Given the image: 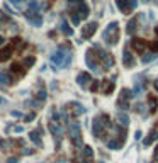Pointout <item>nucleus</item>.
<instances>
[{
    "mask_svg": "<svg viewBox=\"0 0 158 163\" xmlns=\"http://www.w3.org/2000/svg\"><path fill=\"white\" fill-rule=\"evenodd\" d=\"M72 58H73V53H72V46L68 43H63L58 46V49L51 54L49 61L53 65H56L58 68H68L70 63H72Z\"/></svg>",
    "mask_w": 158,
    "mask_h": 163,
    "instance_id": "1",
    "label": "nucleus"
},
{
    "mask_svg": "<svg viewBox=\"0 0 158 163\" xmlns=\"http://www.w3.org/2000/svg\"><path fill=\"white\" fill-rule=\"evenodd\" d=\"M111 128H112V122L107 114H99L92 121V134L97 139H101L102 136H107V129H111Z\"/></svg>",
    "mask_w": 158,
    "mask_h": 163,
    "instance_id": "2",
    "label": "nucleus"
},
{
    "mask_svg": "<svg viewBox=\"0 0 158 163\" xmlns=\"http://www.w3.org/2000/svg\"><path fill=\"white\" fill-rule=\"evenodd\" d=\"M102 41L106 46H116L119 41V22H116V20H112V22L104 29L102 32Z\"/></svg>",
    "mask_w": 158,
    "mask_h": 163,
    "instance_id": "3",
    "label": "nucleus"
},
{
    "mask_svg": "<svg viewBox=\"0 0 158 163\" xmlns=\"http://www.w3.org/2000/svg\"><path fill=\"white\" fill-rule=\"evenodd\" d=\"M92 49L95 51V54H97V60H99V63H101V66H104V70H109L114 66V58H112V54L109 51L102 49L99 44H94Z\"/></svg>",
    "mask_w": 158,
    "mask_h": 163,
    "instance_id": "4",
    "label": "nucleus"
},
{
    "mask_svg": "<svg viewBox=\"0 0 158 163\" xmlns=\"http://www.w3.org/2000/svg\"><path fill=\"white\" fill-rule=\"evenodd\" d=\"M68 136L72 139L73 146H77L78 149L84 148V141H82V129H80V122L73 121V122L68 124Z\"/></svg>",
    "mask_w": 158,
    "mask_h": 163,
    "instance_id": "5",
    "label": "nucleus"
},
{
    "mask_svg": "<svg viewBox=\"0 0 158 163\" xmlns=\"http://www.w3.org/2000/svg\"><path fill=\"white\" fill-rule=\"evenodd\" d=\"M24 43H22V39H19V37H15V39H12L9 46H5L3 49H0V63H3V61H7L9 58L14 54L15 51V48H22Z\"/></svg>",
    "mask_w": 158,
    "mask_h": 163,
    "instance_id": "6",
    "label": "nucleus"
},
{
    "mask_svg": "<svg viewBox=\"0 0 158 163\" xmlns=\"http://www.w3.org/2000/svg\"><path fill=\"white\" fill-rule=\"evenodd\" d=\"M85 61H87L89 68L92 70L94 73H101V72H102V66H101V63H99L97 54H95L94 49H89V51H87V54H85Z\"/></svg>",
    "mask_w": 158,
    "mask_h": 163,
    "instance_id": "7",
    "label": "nucleus"
},
{
    "mask_svg": "<svg viewBox=\"0 0 158 163\" xmlns=\"http://www.w3.org/2000/svg\"><path fill=\"white\" fill-rule=\"evenodd\" d=\"M48 129H49V133L53 134V138H55L56 149H60V139H61V136H63V128H61V124L55 122V121H49V122H48Z\"/></svg>",
    "mask_w": 158,
    "mask_h": 163,
    "instance_id": "8",
    "label": "nucleus"
},
{
    "mask_svg": "<svg viewBox=\"0 0 158 163\" xmlns=\"http://www.w3.org/2000/svg\"><path fill=\"white\" fill-rule=\"evenodd\" d=\"M133 97V92L129 89H123L121 90V95H119V99H117V107L121 109L123 112H126L128 109H129V100Z\"/></svg>",
    "mask_w": 158,
    "mask_h": 163,
    "instance_id": "9",
    "label": "nucleus"
},
{
    "mask_svg": "<svg viewBox=\"0 0 158 163\" xmlns=\"http://www.w3.org/2000/svg\"><path fill=\"white\" fill-rule=\"evenodd\" d=\"M116 5L123 14H131L138 7V0H116Z\"/></svg>",
    "mask_w": 158,
    "mask_h": 163,
    "instance_id": "10",
    "label": "nucleus"
},
{
    "mask_svg": "<svg viewBox=\"0 0 158 163\" xmlns=\"http://www.w3.org/2000/svg\"><path fill=\"white\" fill-rule=\"evenodd\" d=\"M70 10H72V12H75V14H77L80 19H87V17H89V12H90L89 5H87L85 2H84V3H80V5L70 7Z\"/></svg>",
    "mask_w": 158,
    "mask_h": 163,
    "instance_id": "11",
    "label": "nucleus"
},
{
    "mask_svg": "<svg viewBox=\"0 0 158 163\" xmlns=\"http://www.w3.org/2000/svg\"><path fill=\"white\" fill-rule=\"evenodd\" d=\"M95 31H97V22L92 20V22L85 24V27L82 29V37H84V39H90V37L95 34Z\"/></svg>",
    "mask_w": 158,
    "mask_h": 163,
    "instance_id": "12",
    "label": "nucleus"
},
{
    "mask_svg": "<svg viewBox=\"0 0 158 163\" xmlns=\"http://www.w3.org/2000/svg\"><path fill=\"white\" fill-rule=\"evenodd\" d=\"M24 17L29 20V24L34 27H41V24H43V17H41V14H31L29 10L24 12Z\"/></svg>",
    "mask_w": 158,
    "mask_h": 163,
    "instance_id": "13",
    "label": "nucleus"
},
{
    "mask_svg": "<svg viewBox=\"0 0 158 163\" xmlns=\"http://www.w3.org/2000/svg\"><path fill=\"white\" fill-rule=\"evenodd\" d=\"M123 63H124L126 68H134L136 66V60L129 53V48H124V51H123Z\"/></svg>",
    "mask_w": 158,
    "mask_h": 163,
    "instance_id": "14",
    "label": "nucleus"
},
{
    "mask_svg": "<svg viewBox=\"0 0 158 163\" xmlns=\"http://www.w3.org/2000/svg\"><path fill=\"white\" fill-rule=\"evenodd\" d=\"M148 44L144 39H139V37H136V39H133L131 41V49L133 51H136V53H144V49L148 48Z\"/></svg>",
    "mask_w": 158,
    "mask_h": 163,
    "instance_id": "15",
    "label": "nucleus"
},
{
    "mask_svg": "<svg viewBox=\"0 0 158 163\" xmlns=\"http://www.w3.org/2000/svg\"><path fill=\"white\" fill-rule=\"evenodd\" d=\"M89 82H92V78H90V73H87V72H80V73L77 75V83L82 87V89H87Z\"/></svg>",
    "mask_w": 158,
    "mask_h": 163,
    "instance_id": "16",
    "label": "nucleus"
},
{
    "mask_svg": "<svg viewBox=\"0 0 158 163\" xmlns=\"http://www.w3.org/2000/svg\"><path fill=\"white\" fill-rule=\"evenodd\" d=\"M68 107H72L70 111H72V114L77 117V116H82L85 112V107L82 106V104H78V102H70V104H66Z\"/></svg>",
    "mask_w": 158,
    "mask_h": 163,
    "instance_id": "17",
    "label": "nucleus"
},
{
    "mask_svg": "<svg viewBox=\"0 0 158 163\" xmlns=\"http://www.w3.org/2000/svg\"><path fill=\"white\" fill-rule=\"evenodd\" d=\"M138 22H139V17H138V15H136V17H133V19L129 20V22H128L126 32H128L129 36H133L136 31H138Z\"/></svg>",
    "mask_w": 158,
    "mask_h": 163,
    "instance_id": "18",
    "label": "nucleus"
},
{
    "mask_svg": "<svg viewBox=\"0 0 158 163\" xmlns=\"http://www.w3.org/2000/svg\"><path fill=\"white\" fill-rule=\"evenodd\" d=\"M124 146V141L117 139V138H112V139H107V148L109 149H121Z\"/></svg>",
    "mask_w": 158,
    "mask_h": 163,
    "instance_id": "19",
    "label": "nucleus"
},
{
    "mask_svg": "<svg viewBox=\"0 0 158 163\" xmlns=\"http://www.w3.org/2000/svg\"><path fill=\"white\" fill-rule=\"evenodd\" d=\"M60 31L63 32L65 36H72L73 34V29L68 26V22H66L65 17H61V20H60Z\"/></svg>",
    "mask_w": 158,
    "mask_h": 163,
    "instance_id": "20",
    "label": "nucleus"
},
{
    "mask_svg": "<svg viewBox=\"0 0 158 163\" xmlns=\"http://www.w3.org/2000/svg\"><path fill=\"white\" fill-rule=\"evenodd\" d=\"M116 119H117L119 126H123V128H126L128 124H129V117H128V114H126V112H123V111H119V112H117Z\"/></svg>",
    "mask_w": 158,
    "mask_h": 163,
    "instance_id": "21",
    "label": "nucleus"
},
{
    "mask_svg": "<svg viewBox=\"0 0 158 163\" xmlns=\"http://www.w3.org/2000/svg\"><path fill=\"white\" fill-rule=\"evenodd\" d=\"M29 138H31L32 143L37 144V148H43V141H41V131H31V133H29Z\"/></svg>",
    "mask_w": 158,
    "mask_h": 163,
    "instance_id": "22",
    "label": "nucleus"
},
{
    "mask_svg": "<svg viewBox=\"0 0 158 163\" xmlns=\"http://www.w3.org/2000/svg\"><path fill=\"white\" fill-rule=\"evenodd\" d=\"M114 80H116V77H112L111 80L102 82V90H104V94H107V95H109L111 92L114 90Z\"/></svg>",
    "mask_w": 158,
    "mask_h": 163,
    "instance_id": "23",
    "label": "nucleus"
},
{
    "mask_svg": "<svg viewBox=\"0 0 158 163\" xmlns=\"http://www.w3.org/2000/svg\"><path fill=\"white\" fill-rule=\"evenodd\" d=\"M156 139H158V129H151V131H150V134H148V138H144L143 144L144 146H150L153 141H156Z\"/></svg>",
    "mask_w": 158,
    "mask_h": 163,
    "instance_id": "24",
    "label": "nucleus"
},
{
    "mask_svg": "<svg viewBox=\"0 0 158 163\" xmlns=\"http://www.w3.org/2000/svg\"><path fill=\"white\" fill-rule=\"evenodd\" d=\"M10 83H14L12 82V77L7 72H0V87H3V85H10Z\"/></svg>",
    "mask_w": 158,
    "mask_h": 163,
    "instance_id": "25",
    "label": "nucleus"
},
{
    "mask_svg": "<svg viewBox=\"0 0 158 163\" xmlns=\"http://www.w3.org/2000/svg\"><path fill=\"white\" fill-rule=\"evenodd\" d=\"M80 153L84 155L85 158H89V160L94 158V148L92 146H84V148H80Z\"/></svg>",
    "mask_w": 158,
    "mask_h": 163,
    "instance_id": "26",
    "label": "nucleus"
},
{
    "mask_svg": "<svg viewBox=\"0 0 158 163\" xmlns=\"http://www.w3.org/2000/svg\"><path fill=\"white\" fill-rule=\"evenodd\" d=\"M148 104H150V111L155 112L158 107V97L156 95H148Z\"/></svg>",
    "mask_w": 158,
    "mask_h": 163,
    "instance_id": "27",
    "label": "nucleus"
},
{
    "mask_svg": "<svg viewBox=\"0 0 158 163\" xmlns=\"http://www.w3.org/2000/svg\"><path fill=\"white\" fill-rule=\"evenodd\" d=\"M39 9H41V5H39V2L37 0H31V3H29V12L31 14H39Z\"/></svg>",
    "mask_w": 158,
    "mask_h": 163,
    "instance_id": "28",
    "label": "nucleus"
},
{
    "mask_svg": "<svg viewBox=\"0 0 158 163\" xmlns=\"http://www.w3.org/2000/svg\"><path fill=\"white\" fill-rule=\"evenodd\" d=\"M143 83H139V82H136L134 83V87H133V97H139V95H141V92H143Z\"/></svg>",
    "mask_w": 158,
    "mask_h": 163,
    "instance_id": "29",
    "label": "nucleus"
},
{
    "mask_svg": "<svg viewBox=\"0 0 158 163\" xmlns=\"http://www.w3.org/2000/svg\"><path fill=\"white\" fill-rule=\"evenodd\" d=\"M10 72L12 73H17V75H24V65L22 63H14L10 66Z\"/></svg>",
    "mask_w": 158,
    "mask_h": 163,
    "instance_id": "30",
    "label": "nucleus"
},
{
    "mask_svg": "<svg viewBox=\"0 0 158 163\" xmlns=\"http://www.w3.org/2000/svg\"><path fill=\"white\" fill-rule=\"evenodd\" d=\"M156 56H158V53H151V51H150V53L141 56V61H143V63H150V61H153Z\"/></svg>",
    "mask_w": 158,
    "mask_h": 163,
    "instance_id": "31",
    "label": "nucleus"
},
{
    "mask_svg": "<svg viewBox=\"0 0 158 163\" xmlns=\"http://www.w3.org/2000/svg\"><path fill=\"white\" fill-rule=\"evenodd\" d=\"M46 95H48V92L44 90V89H41L36 94V100H37V102H43V100H46Z\"/></svg>",
    "mask_w": 158,
    "mask_h": 163,
    "instance_id": "32",
    "label": "nucleus"
},
{
    "mask_svg": "<svg viewBox=\"0 0 158 163\" xmlns=\"http://www.w3.org/2000/svg\"><path fill=\"white\" fill-rule=\"evenodd\" d=\"M34 61H36V58H34V56L24 58V60H22V65H24V68H29V66H32V65H34Z\"/></svg>",
    "mask_w": 158,
    "mask_h": 163,
    "instance_id": "33",
    "label": "nucleus"
},
{
    "mask_svg": "<svg viewBox=\"0 0 158 163\" xmlns=\"http://www.w3.org/2000/svg\"><path fill=\"white\" fill-rule=\"evenodd\" d=\"M70 17H72V22L75 24V26H78V24H80V17H78V15L77 14H75V12H72V10H70Z\"/></svg>",
    "mask_w": 158,
    "mask_h": 163,
    "instance_id": "34",
    "label": "nucleus"
},
{
    "mask_svg": "<svg viewBox=\"0 0 158 163\" xmlns=\"http://www.w3.org/2000/svg\"><path fill=\"white\" fill-rule=\"evenodd\" d=\"M148 48L151 49V53H158V39L156 41H151V43L148 44Z\"/></svg>",
    "mask_w": 158,
    "mask_h": 163,
    "instance_id": "35",
    "label": "nucleus"
},
{
    "mask_svg": "<svg viewBox=\"0 0 158 163\" xmlns=\"http://www.w3.org/2000/svg\"><path fill=\"white\" fill-rule=\"evenodd\" d=\"M85 0H66V3H68V7H75V5H80V3H84Z\"/></svg>",
    "mask_w": 158,
    "mask_h": 163,
    "instance_id": "36",
    "label": "nucleus"
},
{
    "mask_svg": "<svg viewBox=\"0 0 158 163\" xmlns=\"http://www.w3.org/2000/svg\"><path fill=\"white\" fill-rule=\"evenodd\" d=\"M99 87H101V82H99V80H92L90 90H92V92H97V90H99Z\"/></svg>",
    "mask_w": 158,
    "mask_h": 163,
    "instance_id": "37",
    "label": "nucleus"
},
{
    "mask_svg": "<svg viewBox=\"0 0 158 163\" xmlns=\"http://www.w3.org/2000/svg\"><path fill=\"white\" fill-rule=\"evenodd\" d=\"M36 117V112H31V114H27L26 117H24V121H26V122H29V121H32Z\"/></svg>",
    "mask_w": 158,
    "mask_h": 163,
    "instance_id": "38",
    "label": "nucleus"
},
{
    "mask_svg": "<svg viewBox=\"0 0 158 163\" xmlns=\"http://www.w3.org/2000/svg\"><path fill=\"white\" fill-rule=\"evenodd\" d=\"M0 22H9V17L5 14H2V10H0Z\"/></svg>",
    "mask_w": 158,
    "mask_h": 163,
    "instance_id": "39",
    "label": "nucleus"
},
{
    "mask_svg": "<svg viewBox=\"0 0 158 163\" xmlns=\"http://www.w3.org/2000/svg\"><path fill=\"white\" fill-rule=\"evenodd\" d=\"M3 10H5V12H9V14L12 15V14H14V10H12L10 9V7H9V3H5V5H3Z\"/></svg>",
    "mask_w": 158,
    "mask_h": 163,
    "instance_id": "40",
    "label": "nucleus"
},
{
    "mask_svg": "<svg viewBox=\"0 0 158 163\" xmlns=\"http://www.w3.org/2000/svg\"><path fill=\"white\" fill-rule=\"evenodd\" d=\"M134 111H136V112H143V104H136V106H134Z\"/></svg>",
    "mask_w": 158,
    "mask_h": 163,
    "instance_id": "41",
    "label": "nucleus"
},
{
    "mask_svg": "<svg viewBox=\"0 0 158 163\" xmlns=\"http://www.w3.org/2000/svg\"><path fill=\"white\" fill-rule=\"evenodd\" d=\"M34 153V149H31V148H24V151H22V155H32Z\"/></svg>",
    "mask_w": 158,
    "mask_h": 163,
    "instance_id": "42",
    "label": "nucleus"
},
{
    "mask_svg": "<svg viewBox=\"0 0 158 163\" xmlns=\"http://www.w3.org/2000/svg\"><path fill=\"white\" fill-rule=\"evenodd\" d=\"M19 161V158L17 156H10L9 160H7V163H17Z\"/></svg>",
    "mask_w": 158,
    "mask_h": 163,
    "instance_id": "43",
    "label": "nucleus"
},
{
    "mask_svg": "<svg viewBox=\"0 0 158 163\" xmlns=\"http://www.w3.org/2000/svg\"><path fill=\"white\" fill-rule=\"evenodd\" d=\"M153 161H158V146H156V148H155V153H153Z\"/></svg>",
    "mask_w": 158,
    "mask_h": 163,
    "instance_id": "44",
    "label": "nucleus"
},
{
    "mask_svg": "<svg viewBox=\"0 0 158 163\" xmlns=\"http://www.w3.org/2000/svg\"><path fill=\"white\" fill-rule=\"evenodd\" d=\"M14 131H15V133H22V131H24V128H22V126H15V128H14Z\"/></svg>",
    "mask_w": 158,
    "mask_h": 163,
    "instance_id": "45",
    "label": "nucleus"
},
{
    "mask_svg": "<svg viewBox=\"0 0 158 163\" xmlns=\"http://www.w3.org/2000/svg\"><path fill=\"white\" fill-rule=\"evenodd\" d=\"M139 138H141V131H136L134 133V139H139Z\"/></svg>",
    "mask_w": 158,
    "mask_h": 163,
    "instance_id": "46",
    "label": "nucleus"
},
{
    "mask_svg": "<svg viewBox=\"0 0 158 163\" xmlns=\"http://www.w3.org/2000/svg\"><path fill=\"white\" fill-rule=\"evenodd\" d=\"M10 2H12V3H14V5H19V3H20V2H22V0H10Z\"/></svg>",
    "mask_w": 158,
    "mask_h": 163,
    "instance_id": "47",
    "label": "nucleus"
},
{
    "mask_svg": "<svg viewBox=\"0 0 158 163\" xmlns=\"http://www.w3.org/2000/svg\"><path fill=\"white\" fill-rule=\"evenodd\" d=\"M3 104H7V100L3 99V97H0V106H3Z\"/></svg>",
    "mask_w": 158,
    "mask_h": 163,
    "instance_id": "48",
    "label": "nucleus"
},
{
    "mask_svg": "<svg viewBox=\"0 0 158 163\" xmlns=\"http://www.w3.org/2000/svg\"><path fill=\"white\" fill-rule=\"evenodd\" d=\"M153 87H155V89L158 90V78H156V80H155V82H153Z\"/></svg>",
    "mask_w": 158,
    "mask_h": 163,
    "instance_id": "49",
    "label": "nucleus"
},
{
    "mask_svg": "<svg viewBox=\"0 0 158 163\" xmlns=\"http://www.w3.org/2000/svg\"><path fill=\"white\" fill-rule=\"evenodd\" d=\"M56 163H66V160H65V158H61V160H58Z\"/></svg>",
    "mask_w": 158,
    "mask_h": 163,
    "instance_id": "50",
    "label": "nucleus"
},
{
    "mask_svg": "<svg viewBox=\"0 0 158 163\" xmlns=\"http://www.w3.org/2000/svg\"><path fill=\"white\" fill-rule=\"evenodd\" d=\"M3 41H5V39H3V37H2V36H0V46H2V44H3Z\"/></svg>",
    "mask_w": 158,
    "mask_h": 163,
    "instance_id": "51",
    "label": "nucleus"
},
{
    "mask_svg": "<svg viewBox=\"0 0 158 163\" xmlns=\"http://www.w3.org/2000/svg\"><path fill=\"white\" fill-rule=\"evenodd\" d=\"M155 32H156V36H158V26L155 27Z\"/></svg>",
    "mask_w": 158,
    "mask_h": 163,
    "instance_id": "52",
    "label": "nucleus"
},
{
    "mask_svg": "<svg viewBox=\"0 0 158 163\" xmlns=\"http://www.w3.org/2000/svg\"><path fill=\"white\" fill-rule=\"evenodd\" d=\"M143 2H144V3H146V2H150V0H143Z\"/></svg>",
    "mask_w": 158,
    "mask_h": 163,
    "instance_id": "53",
    "label": "nucleus"
},
{
    "mask_svg": "<svg viewBox=\"0 0 158 163\" xmlns=\"http://www.w3.org/2000/svg\"><path fill=\"white\" fill-rule=\"evenodd\" d=\"M155 3H156V5H158V0H155Z\"/></svg>",
    "mask_w": 158,
    "mask_h": 163,
    "instance_id": "54",
    "label": "nucleus"
},
{
    "mask_svg": "<svg viewBox=\"0 0 158 163\" xmlns=\"http://www.w3.org/2000/svg\"><path fill=\"white\" fill-rule=\"evenodd\" d=\"M99 163H104V161H99Z\"/></svg>",
    "mask_w": 158,
    "mask_h": 163,
    "instance_id": "55",
    "label": "nucleus"
},
{
    "mask_svg": "<svg viewBox=\"0 0 158 163\" xmlns=\"http://www.w3.org/2000/svg\"><path fill=\"white\" fill-rule=\"evenodd\" d=\"M153 163H155V161H153Z\"/></svg>",
    "mask_w": 158,
    "mask_h": 163,
    "instance_id": "56",
    "label": "nucleus"
}]
</instances>
